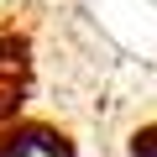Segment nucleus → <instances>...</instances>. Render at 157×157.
I'll list each match as a JSON object with an SVG mask.
<instances>
[{"label": "nucleus", "instance_id": "f257e3e1", "mask_svg": "<svg viewBox=\"0 0 157 157\" xmlns=\"http://www.w3.org/2000/svg\"><path fill=\"white\" fill-rule=\"evenodd\" d=\"M0 157H78V152L47 121H6L0 126Z\"/></svg>", "mask_w": 157, "mask_h": 157}]
</instances>
